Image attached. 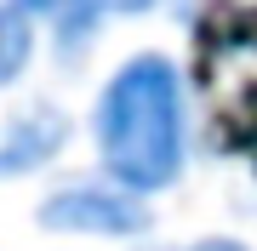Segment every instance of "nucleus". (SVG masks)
<instances>
[{
    "label": "nucleus",
    "mask_w": 257,
    "mask_h": 251,
    "mask_svg": "<svg viewBox=\"0 0 257 251\" xmlns=\"http://www.w3.org/2000/svg\"><path fill=\"white\" fill-rule=\"evenodd\" d=\"M92 143L103 177H114L132 194H160L189 166V92L183 69L160 52L126 57L97 92Z\"/></svg>",
    "instance_id": "nucleus-1"
},
{
    "label": "nucleus",
    "mask_w": 257,
    "mask_h": 251,
    "mask_svg": "<svg viewBox=\"0 0 257 251\" xmlns=\"http://www.w3.org/2000/svg\"><path fill=\"white\" fill-rule=\"evenodd\" d=\"M35 223L52 234H86V240H138L155 217H149L143 194L120 188L114 177H69L40 200Z\"/></svg>",
    "instance_id": "nucleus-2"
},
{
    "label": "nucleus",
    "mask_w": 257,
    "mask_h": 251,
    "mask_svg": "<svg viewBox=\"0 0 257 251\" xmlns=\"http://www.w3.org/2000/svg\"><path fill=\"white\" fill-rule=\"evenodd\" d=\"M63 143H69V114L63 109L35 103L23 114H6L0 120V177H29V171L52 166L63 154Z\"/></svg>",
    "instance_id": "nucleus-3"
},
{
    "label": "nucleus",
    "mask_w": 257,
    "mask_h": 251,
    "mask_svg": "<svg viewBox=\"0 0 257 251\" xmlns=\"http://www.w3.org/2000/svg\"><path fill=\"white\" fill-rule=\"evenodd\" d=\"M29 57H35V29H29V18L18 6H0V92L29 69Z\"/></svg>",
    "instance_id": "nucleus-4"
},
{
    "label": "nucleus",
    "mask_w": 257,
    "mask_h": 251,
    "mask_svg": "<svg viewBox=\"0 0 257 251\" xmlns=\"http://www.w3.org/2000/svg\"><path fill=\"white\" fill-rule=\"evenodd\" d=\"M23 18H52L57 29L69 23H92V12H103V0H12Z\"/></svg>",
    "instance_id": "nucleus-5"
},
{
    "label": "nucleus",
    "mask_w": 257,
    "mask_h": 251,
    "mask_svg": "<svg viewBox=\"0 0 257 251\" xmlns=\"http://www.w3.org/2000/svg\"><path fill=\"white\" fill-rule=\"evenodd\" d=\"M166 0H103V12H155Z\"/></svg>",
    "instance_id": "nucleus-6"
},
{
    "label": "nucleus",
    "mask_w": 257,
    "mask_h": 251,
    "mask_svg": "<svg viewBox=\"0 0 257 251\" xmlns=\"http://www.w3.org/2000/svg\"><path fill=\"white\" fill-rule=\"evenodd\" d=\"M183 251H251V245H240V240H194Z\"/></svg>",
    "instance_id": "nucleus-7"
}]
</instances>
